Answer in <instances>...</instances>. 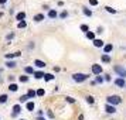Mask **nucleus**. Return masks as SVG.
<instances>
[{
	"label": "nucleus",
	"instance_id": "20e7f679",
	"mask_svg": "<svg viewBox=\"0 0 126 120\" xmlns=\"http://www.w3.org/2000/svg\"><path fill=\"white\" fill-rule=\"evenodd\" d=\"M115 71H116V72H118V74H119L120 76L126 78V69H123L122 67H118V65H116V67H115Z\"/></svg>",
	"mask_w": 126,
	"mask_h": 120
},
{
	"label": "nucleus",
	"instance_id": "a211bd4d",
	"mask_svg": "<svg viewBox=\"0 0 126 120\" xmlns=\"http://www.w3.org/2000/svg\"><path fill=\"white\" fill-rule=\"evenodd\" d=\"M27 95H29V97H34L35 95H37V92H34L33 89H30V91L27 92Z\"/></svg>",
	"mask_w": 126,
	"mask_h": 120
},
{
	"label": "nucleus",
	"instance_id": "39448f33",
	"mask_svg": "<svg viewBox=\"0 0 126 120\" xmlns=\"http://www.w3.org/2000/svg\"><path fill=\"white\" fill-rule=\"evenodd\" d=\"M115 85L116 86H120V88H123V86H126V82L123 78H119V79H116L115 80Z\"/></svg>",
	"mask_w": 126,
	"mask_h": 120
},
{
	"label": "nucleus",
	"instance_id": "412c9836",
	"mask_svg": "<svg viewBox=\"0 0 126 120\" xmlns=\"http://www.w3.org/2000/svg\"><path fill=\"white\" fill-rule=\"evenodd\" d=\"M27 110H34V103H33V102L27 103Z\"/></svg>",
	"mask_w": 126,
	"mask_h": 120
},
{
	"label": "nucleus",
	"instance_id": "f03ea898",
	"mask_svg": "<svg viewBox=\"0 0 126 120\" xmlns=\"http://www.w3.org/2000/svg\"><path fill=\"white\" fill-rule=\"evenodd\" d=\"M88 76H86L85 74H74L72 75V79L75 80V82H82V80H85Z\"/></svg>",
	"mask_w": 126,
	"mask_h": 120
},
{
	"label": "nucleus",
	"instance_id": "6ab92c4d",
	"mask_svg": "<svg viewBox=\"0 0 126 120\" xmlns=\"http://www.w3.org/2000/svg\"><path fill=\"white\" fill-rule=\"evenodd\" d=\"M86 38H88V40H94V38H95V34L88 31V33H86Z\"/></svg>",
	"mask_w": 126,
	"mask_h": 120
},
{
	"label": "nucleus",
	"instance_id": "58836bf2",
	"mask_svg": "<svg viewBox=\"0 0 126 120\" xmlns=\"http://www.w3.org/2000/svg\"><path fill=\"white\" fill-rule=\"evenodd\" d=\"M37 120H46V119H41V117H37Z\"/></svg>",
	"mask_w": 126,
	"mask_h": 120
},
{
	"label": "nucleus",
	"instance_id": "bb28decb",
	"mask_svg": "<svg viewBox=\"0 0 126 120\" xmlns=\"http://www.w3.org/2000/svg\"><path fill=\"white\" fill-rule=\"evenodd\" d=\"M7 100V96L6 95H1V96H0V103H4Z\"/></svg>",
	"mask_w": 126,
	"mask_h": 120
},
{
	"label": "nucleus",
	"instance_id": "ea45409f",
	"mask_svg": "<svg viewBox=\"0 0 126 120\" xmlns=\"http://www.w3.org/2000/svg\"><path fill=\"white\" fill-rule=\"evenodd\" d=\"M20 120H23V119H20Z\"/></svg>",
	"mask_w": 126,
	"mask_h": 120
},
{
	"label": "nucleus",
	"instance_id": "473e14b6",
	"mask_svg": "<svg viewBox=\"0 0 126 120\" xmlns=\"http://www.w3.org/2000/svg\"><path fill=\"white\" fill-rule=\"evenodd\" d=\"M89 4H92V6H96V4H98V0H89Z\"/></svg>",
	"mask_w": 126,
	"mask_h": 120
},
{
	"label": "nucleus",
	"instance_id": "7ed1b4c3",
	"mask_svg": "<svg viewBox=\"0 0 126 120\" xmlns=\"http://www.w3.org/2000/svg\"><path fill=\"white\" fill-rule=\"evenodd\" d=\"M92 72H94L95 75H99L101 72H102V67L98 65V64H94V65H92Z\"/></svg>",
	"mask_w": 126,
	"mask_h": 120
},
{
	"label": "nucleus",
	"instance_id": "c9c22d12",
	"mask_svg": "<svg viewBox=\"0 0 126 120\" xmlns=\"http://www.w3.org/2000/svg\"><path fill=\"white\" fill-rule=\"evenodd\" d=\"M48 116H50V117H54V114H52L51 110H48Z\"/></svg>",
	"mask_w": 126,
	"mask_h": 120
},
{
	"label": "nucleus",
	"instance_id": "f257e3e1",
	"mask_svg": "<svg viewBox=\"0 0 126 120\" xmlns=\"http://www.w3.org/2000/svg\"><path fill=\"white\" fill-rule=\"evenodd\" d=\"M106 100H108V103H109V105H112V106H113V105H119V103L122 102V100H120V97L118 96V95L108 96V97H106Z\"/></svg>",
	"mask_w": 126,
	"mask_h": 120
},
{
	"label": "nucleus",
	"instance_id": "2f4dec72",
	"mask_svg": "<svg viewBox=\"0 0 126 120\" xmlns=\"http://www.w3.org/2000/svg\"><path fill=\"white\" fill-rule=\"evenodd\" d=\"M67 16H68V13H67V12H63L61 14H60V17H61V18H65Z\"/></svg>",
	"mask_w": 126,
	"mask_h": 120
},
{
	"label": "nucleus",
	"instance_id": "6e6552de",
	"mask_svg": "<svg viewBox=\"0 0 126 120\" xmlns=\"http://www.w3.org/2000/svg\"><path fill=\"white\" fill-rule=\"evenodd\" d=\"M20 105H16V106H14V107H13V116H16V114H18L20 113Z\"/></svg>",
	"mask_w": 126,
	"mask_h": 120
},
{
	"label": "nucleus",
	"instance_id": "ddd939ff",
	"mask_svg": "<svg viewBox=\"0 0 126 120\" xmlns=\"http://www.w3.org/2000/svg\"><path fill=\"white\" fill-rule=\"evenodd\" d=\"M34 20L35 21H41V20H44V14H35Z\"/></svg>",
	"mask_w": 126,
	"mask_h": 120
},
{
	"label": "nucleus",
	"instance_id": "2eb2a0df",
	"mask_svg": "<svg viewBox=\"0 0 126 120\" xmlns=\"http://www.w3.org/2000/svg\"><path fill=\"white\" fill-rule=\"evenodd\" d=\"M20 55V52H14V54H6V58L7 59H10V58H13V57H18Z\"/></svg>",
	"mask_w": 126,
	"mask_h": 120
},
{
	"label": "nucleus",
	"instance_id": "f704fd0d",
	"mask_svg": "<svg viewBox=\"0 0 126 120\" xmlns=\"http://www.w3.org/2000/svg\"><path fill=\"white\" fill-rule=\"evenodd\" d=\"M67 100H68L69 103H74V102H75V100L72 99V97H67Z\"/></svg>",
	"mask_w": 126,
	"mask_h": 120
},
{
	"label": "nucleus",
	"instance_id": "f8f14e48",
	"mask_svg": "<svg viewBox=\"0 0 126 120\" xmlns=\"http://www.w3.org/2000/svg\"><path fill=\"white\" fill-rule=\"evenodd\" d=\"M112 48H113V47H112V44H108V45H105V47H103V51H105L106 54H108V52L112 51Z\"/></svg>",
	"mask_w": 126,
	"mask_h": 120
},
{
	"label": "nucleus",
	"instance_id": "1a4fd4ad",
	"mask_svg": "<svg viewBox=\"0 0 126 120\" xmlns=\"http://www.w3.org/2000/svg\"><path fill=\"white\" fill-rule=\"evenodd\" d=\"M106 112H108V113H115V112H116V109L113 107V106H110V105H106Z\"/></svg>",
	"mask_w": 126,
	"mask_h": 120
},
{
	"label": "nucleus",
	"instance_id": "f3484780",
	"mask_svg": "<svg viewBox=\"0 0 126 120\" xmlns=\"http://www.w3.org/2000/svg\"><path fill=\"white\" fill-rule=\"evenodd\" d=\"M9 89H10L12 92H16V91H17V85H16V83H10Z\"/></svg>",
	"mask_w": 126,
	"mask_h": 120
},
{
	"label": "nucleus",
	"instance_id": "cd10ccee",
	"mask_svg": "<svg viewBox=\"0 0 126 120\" xmlns=\"http://www.w3.org/2000/svg\"><path fill=\"white\" fill-rule=\"evenodd\" d=\"M102 61H103V62H109V61H110L109 55H103V57H102Z\"/></svg>",
	"mask_w": 126,
	"mask_h": 120
},
{
	"label": "nucleus",
	"instance_id": "393cba45",
	"mask_svg": "<svg viewBox=\"0 0 126 120\" xmlns=\"http://www.w3.org/2000/svg\"><path fill=\"white\" fill-rule=\"evenodd\" d=\"M6 65L9 67V68H14V67H16V62H13V61H9Z\"/></svg>",
	"mask_w": 126,
	"mask_h": 120
},
{
	"label": "nucleus",
	"instance_id": "0eeeda50",
	"mask_svg": "<svg viewBox=\"0 0 126 120\" xmlns=\"http://www.w3.org/2000/svg\"><path fill=\"white\" fill-rule=\"evenodd\" d=\"M34 65H37L38 68H44V67H46V62H43V61H40V59H35Z\"/></svg>",
	"mask_w": 126,
	"mask_h": 120
},
{
	"label": "nucleus",
	"instance_id": "aec40b11",
	"mask_svg": "<svg viewBox=\"0 0 126 120\" xmlns=\"http://www.w3.org/2000/svg\"><path fill=\"white\" fill-rule=\"evenodd\" d=\"M29 99H30V97H29V95H24V96H21V97H20V102H21V103H24V102H27Z\"/></svg>",
	"mask_w": 126,
	"mask_h": 120
},
{
	"label": "nucleus",
	"instance_id": "b1692460",
	"mask_svg": "<svg viewBox=\"0 0 126 120\" xmlns=\"http://www.w3.org/2000/svg\"><path fill=\"white\" fill-rule=\"evenodd\" d=\"M26 26H27V24H26V21H20V23L17 24V27H18V28H24Z\"/></svg>",
	"mask_w": 126,
	"mask_h": 120
},
{
	"label": "nucleus",
	"instance_id": "423d86ee",
	"mask_svg": "<svg viewBox=\"0 0 126 120\" xmlns=\"http://www.w3.org/2000/svg\"><path fill=\"white\" fill-rule=\"evenodd\" d=\"M16 18L18 20V23H20V21H24V18H26V13L20 12V13L17 14V16H16Z\"/></svg>",
	"mask_w": 126,
	"mask_h": 120
},
{
	"label": "nucleus",
	"instance_id": "9b49d317",
	"mask_svg": "<svg viewBox=\"0 0 126 120\" xmlns=\"http://www.w3.org/2000/svg\"><path fill=\"white\" fill-rule=\"evenodd\" d=\"M57 16H58V14H57L55 10H50V12H48V17H50V18H55Z\"/></svg>",
	"mask_w": 126,
	"mask_h": 120
},
{
	"label": "nucleus",
	"instance_id": "c756f323",
	"mask_svg": "<svg viewBox=\"0 0 126 120\" xmlns=\"http://www.w3.org/2000/svg\"><path fill=\"white\" fill-rule=\"evenodd\" d=\"M44 93H46L44 89H38V91H37V95H38V96H44Z\"/></svg>",
	"mask_w": 126,
	"mask_h": 120
},
{
	"label": "nucleus",
	"instance_id": "dca6fc26",
	"mask_svg": "<svg viewBox=\"0 0 126 120\" xmlns=\"http://www.w3.org/2000/svg\"><path fill=\"white\" fill-rule=\"evenodd\" d=\"M82 12H84V14L88 16V17H91V16H92V12H91V10H88V9H82Z\"/></svg>",
	"mask_w": 126,
	"mask_h": 120
},
{
	"label": "nucleus",
	"instance_id": "e433bc0d",
	"mask_svg": "<svg viewBox=\"0 0 126 120\" xmlns=\"http://www.w3.org/2000/svg\"><path fill=\"white\" fill-rule=\"evenodd\" d=\"M102 80H103V79L101 78V76H98V78H96V82H102Z\"/></svg>",
	"mask_w": 126,
	"mask_h": 120
},
{
	"label": "nucleus",
	"instance_id": "4468645a",
	"mask_svg": "<svg viewBox=\"0 0 126 120\" xmlns=\"http://www.w3.org/2000/svg\"><path fill=\"white\" fill-rule=\"evenodd\" d=\"M34 76L37 78V79H41V78L46 76V74H43V72H34Z\"/></svg>",
	"mask_w": 126,
	"mask_h": 120
},
{
	"label": "nucleus",
	"instance_id": "a878e982",
	"mask_svg": "<svg viewBox=\"0 0 126 120\" xmlns=\"http://www.w3.org/2000/svg\"><path fill=\"white\" fill-rule=\"evenodd\" d=\"M26 72H27V74H34V69L31 68V67H27V68H26Z\"/></svg>",
	"mask_w": 126,
	"mask_h": 120
},
{
	"label": "nucleus",
	"instance_id": "4be33fe9",
	"mask_svg": "<svg viewBox=\"0 0 126 120\" xmlns=\"http://www.w3.org/2000/svg\"><path fill=\"white\" fill-rule=\"evenodd\" d=\"M44 79H46V80H51V79H54V76H52L51 74H46V76H44Z\"/></svg>",
	"mask_w": 126,
	"mask_h": 120
},
{
	"label": "nucleus",
	"instance_id": "72a5a7b5",
	"mask_svg": "<svg viewBox=\"0 0 126 120\" xmlns=\"http://www.w3.org/2000/svg\"><path fill=\"white\" fill-rule=\"evenodd\" d=\"M81 30H82V31H88V26L82 24V26H81Z\"/></svg>",
	"mask_w": 126,
	"mask_h": 120
},
{
	"label": "nucleus",
	"instance_id": "5701e85b",
	"mask_svg": "<svg viewBox=\"0 0 126 120\" xmlns=\"http://www.w3.org/2000/svg\"><path fill=\"white\" fill-rule=\"evenodd\" d=\"M18 79H20V82H27V80H29V78H27L26 75H21V76H20Z\"/></svg>",
	"mask_w": 126,
	"mask_h": 120
},
{
	"label": "nucleus",
	"instance_id": "9d476101",
	"mask_svg": "<svg viewBox=\"0 0 126 120\" xmlns=\"http://www.w3.org/2000/svg\"><path fill=\"white\" fill-rule=\"evenodd\" d=\"M94 45L98 47V48L99 47H103V41L102 40H94Z\"/></svg>",
	"mask_w": 126,
	"mask_h": 120
},
{
	"label": "nucleus",
	"instance_id": "c85d7f7f",
	"mask_svg": "<svg viewBox=\"0 0 126 120\" xmlns=\"http://www.w3.org/2000/svg\"><path fill=\"white\" fill-rule=\"evenodd\" d=\"M105 9H106V12H109V13H116V10H115V9H112V7H109V6H106Z\"/></svg>",
	"mask_w": 126,
	"mask_h": 120
},
{
	"label": "nucleus",
	"instance_id": "7c9ffc66",
	"mask_svg": "<svg viewBox=\"0 0 126 120\" xmlns=\"http://www.w3.org/2000/svg\"><path fill=\"white\" fill-rule=\"evenodd\" d=\"M86 102L92 105V103H94V97H92V96H88V97H86Z\"/></svg>",
	"mask_w": 126,
	"mask_h": 120
},
{
	"label": "nucleus",
	"instance_id": "4c0bfd02",
	"mask_svg": "<svg viewBox=\"0 0 126 120\" xmlns=\"http://www.w3.org/2000/svg\"><path fill=\"white\" fill-rule=\"evenodd\" d=\"M6 1H7V0H0V4H4Z\"/></svg>",
	"mask_w": 126,
	"mask_h": 120
}]
</instances>
